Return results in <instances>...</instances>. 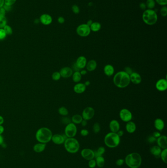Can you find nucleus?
<instances>
[{"label": "nucleus", "mask_w": 167, "mask_h": 168, "mask_svg": "<svg viewBox=\"0 0 167 168\" xmlns=\"http://www.w3.org/2000/svg\"><path fill=\"white\" fill-rule=\"evenodd\" d=\"M113 83L119 88H125L131 83L129 75L124 71H119L113 77Z\"/></svg>", "instance_id": "nucleus-1"}, {"label": "nucleus", "mask_w": 167, "mask_h": 168, "mask_svg": "<svg viewBox=\"0 0 167 168\" xmlns=\"http://www.w3.org/2000/svg\"><path fill=\"white\" fill-rule=\"evenodd\" d=\"M53 133L47 127H41L37 130L35 134V138L39 142L47 144L52 140Z\"/></svg>", "instance_id": "nucleus-2"}, {"label": "nucleus", "mask_w": 167, "mask_h": 168, "mask_svg": "<svg viewBox=\"0 0 167 168\" xmlns=\"http://www.w3.org/2000/svg\"><path fill=\"white\" fill-rule=\"evenodd\" d=\"M125 162L130 168H138L142 164V157L140 154L133 152L126 156Z\"/></svg>", "instance_id": "nucleus-3"}, {"label": "nucleus", "mask_w": 167, "mask_h": 168, "mask_svg": "<svg viewBox=\"0 0 167 168\" xmlns=\"http://www.w3.org/2000/svg\"><path fill=\"white\" fill-rule=\"evenodd\" d=\"M66 150L70 153H76L79 151L80 143L74 138H67L64 142Z\"/></svg>", "instance_id": "nucleus-4"}, {"label": "nucleus", "mask_w": 167, "mask_h": 168, "mask_svg": "<svg viewBox=\"0 0 167 168\" xmlns=\"http://www.w3.org/2000/svg\"><path fill=\"white\" fill-rule=\"evenodd\" d=\"M142 19L146 25H153L156 24L157 21V15L155 10L148 9L144 11Z\"/></svg>", "instance_id": "nucleus-5"}, {"label": "nucleus", "mask_w": 167, "mask_h": 168, "mask_svg": "<svg viewBox=\"0 0 167 168\" xmlns=\"http://www.w3.org/2000/svg\"><path fill=\"white\" fill-rule=\"evenodd\" d=\"M104 142L107 147L110 148H114L119 144L120 137L116 133L111 132L105 135Z\"/></svg>", "instance_id": "nucleus-6"}, {"label": "nucleus", "mask_w": 167, "mask_h": 168, "mask_svg": "<svg viewBox=\"0 0 167 168\" xmlns=\"http://www.w3.org/2000/svg\"><path fill=\"white\" fill-rule=\"evenodd\" d=\"M77 133V127L73 122L69 123L65 128V135L67 138H74Z\"/></svg>", "instance_id": "nucleus-7"}, {"label": "nucleus", "mask_w": 167, "mask_h": 168, "mask_svg": "<svg viewBox=\"0 0 167 168\" xmlns=\"http://www.w3.org/2000/svg\"><path fill=\"white\" fill-rule=\"evenodd\" d=\"M91 29L86 24H82L78 26L76 29L77 34L81 37H86L88 36L91 32Z\"/></svg>", "instance_id": "nucleus-8"}, {"label": "nucleus", "mask_w": 167, "mask_h": 168, "mask_svg": "<svg viewBox=\"0 0 167 168\" xmlns=\"http://www.w3.org/2000/svg\"><path fill=\"white\" fill-rule=\"evenodd\" d=\"M119 116L121 120L126 122L131 121L132 119V113L126 108L122 109L120 111Z\"/></svg>", "instance_id": "nucleus-9"}, {"label": "nucleus", "mask_w": 167, "mask_h": 168, "mask_svg": "<svg viewBox=\"0 0 167 168\" xmlns=\"http://www.w3.org/2000/svg\"><path fill=\"white\" fill-rule=\"evenodd\" d=\"M95 114V110L91 107H87L85 108L82 113V117L85 120H89L92 119Z\"/></svg>", "instance_id": "nucleus-10"}, {"label": "nucleus", "mask_w": 167, "mask_h": 168, "mask_svg": "<svg viewBox=\"0 0 167 168\" xmlns=\"http://www.w3.org/2000/svg\"><path fill=\"white\" fill-rule=\"evenodd\" d=\"M81 155L83 158L89 161L94 159L95 157L94 151L91 149H83L81 151Z\"/></svg>", "instance_id": "nucleus-11"}, {"label": "nucleus", "mask_w": 167, "mask_h": 168, "mask_svg": "<svg viewBox=\"0 0 167 168\" xmlns=\"http://www.w3.org/2000/svg\"><path fill=\"white\" fill-rule=\"evenodd\" d=\"M156 89L160 91H165L167 89V80L166 79L162 78L158 80L155 84Z\"/></svg>", "instance_id": "nucleus-12"}, {"label": "nucleus", "mask_w": 167, "mask_h": 168, "mask_svg": "<svg viewBox=\"0 0 167 168\" xmlns=\"http://www.w3.org/2000/svg\"><path fill=\"white\" fill-rule=\"evenodd\" d=\"M59 73L60 74L61 77L64 78H68L72 76L73 73V71L71 68L66 66L62 68L59 71Z\"/></svg>", "instance_id": "nucleus-13"}, {"label": "nucleus", "mask_w": 167, "mask_h": 168, "mask_svg": "<svg viewBox=\"0 0 167 168\" xmlns=\"http://www.w3.org/2000/svg\"><path fill=\"white\" fill-rule=\"evenodd\" d=\"M67 138V137L65 135L64 136L62 135L56 134L53 135L52 141H53V142L55 144H63L64 141Z\"/></svg>", "instance_id": "nucleus-14"}, {"label": "nucleus", "mask_w": 167, "mask_h": 168, "mask_svg": "<svg viewBox=\"0 0 167 168\" xmlns=\"http://www.w3.org/2000/svg\"><path fill=\"white\" fill-rule=\"evenodd\" d=\"M39 21L44 25H49L53 22L52 17L49 15L45 13L40 16Z\"/></svg>", "instance_id": "nucleus-15"}, {"label": "nucleus", "mask_w": 167, "mask_h": 168, "mask_svg": "<svg viewBox=\"0 0 167 168\" xmlns=\"http://www.w3.org/2000/svg\"><path fill=\"white\" fill-rule=\"evenodd\" d=\"M87 63V61L86 58L85 57V56H80L77 59L75 64L78 68L81 70V69H84L85 67H86Z\"/></svg>", "instance_id": "nucleus-16"}, {"label": "nucleus", "mask_w": 167, "mask_h": 168, "mask_svg": "<svg viewBox=\"0 0 167 168\" xmlns=\"http://www.w3.org/2000/svg\"><path fill=\"white\" fill-rule=\"evenodd\" d=\"M131 82L135 85L140 84L142 82V77L137 72H132L131 75H129Z\"/></svg>", "instance_id": "nucleus-17"}, {"label": "nucleus", "mask_w": 167, "mask_h": 168, "mask_svg": "<svg viewBox=\"0 0 167 168\" xmlns=\"http://www.w3.org/2000/svg\"><path fill=\"white\" fill-rule=\"evenodd\" d=\"M158 146L161 149H165L167 148V138L165 135L160 136L156 140Z\"/></svg>", "instance_id": "nucleus-18"}, {"label": "nucleus", "mask_w": 167, "mask_h": 168, "mask_svg": "<svg viewBox=\"0 0 167 168\" xmlns=\"http://www.w3.org/2000/svg\"><path fill=\"white\" fill-rule=\"evenodd\" d=\"M109 128L112 132L117 133L120 129L119 122L115 120H112L109 123Z\"/></svg>", "instance_id": "nucleus-19"}, {"label": "nucleus", "mask_w": 167, "mask_h": 168, "mask_svg": "<svg viewBox=\"0 0 167 168\" xmlns=\"http://www.w3.org/2000/svg\"><path fill=\"white\" fill-rule=\"evenodd\" d=\"M86 86L84 83H78L74 86V91L75 93L78 94H81L86 91Z\"/></svg>", "instance_id": "nucleus-20"}, {"label": "nucleus", "mask_w": 167, "mask_h": 168, "mask_svg": "<svg viewBox=\"0 0 167 168\" xmlns=\"http://www.w3.org/2000/svg\"><path fill=\"white\" fill-rule=\"evenodd\" d=\"M115 69L113 66L111 64H107L104 67V72L105 75L110 77L114 73Z\"/></svg>", "instance_id": "nucleus-21"}, {"label": "nucleus", "mask_w": 167, "mask_h": 168, "mask_svg": "<svg viewBox=\"0 0 167 168\" xmlns=\"http://www.w3.org/2000/svg\"><path fill=\"white\" fill-rule=\"evenodd\" d=\"M161 149L158 146H153L150 149V152L153 154L155 158H158L160 157V154H161Z\"/></svg>", "instance_id": "nucleus-22"}, {"label": "nucleus", "mask_w": 167, "mask_h": 168, "mask_svg": "<svg viewBox=\"0 0 167 168\" xmlns=\"http://www.w3.org/2000/svg\"><path fill=\"white\" fill-rule=\"evenodd\" d=\"M154 125H155V128H156L158 131H161L164 128L165 123H164V121L162 119L157 118L155 120Z\"/></svg>", "instance_id": "nucleus-23"}, {"label": "nucleus", "mask_w": 167, "mask_h": 168, "mask_svg": "<svg viewBox=\"0 0 167 168\" xmlns=\"http://www.w3.org/2000/svg\"><path fill=\"white\" fill-rule=\"evenodd\" d=\"M97 67V63L94 59H91L87 63L86 67V69L89 72L95 71Z\"/></svg>", "instance_id": "nucleus-24"}, {"label": "nucleus", "mask_w": 167, "mask_h": 168, "mask_svg": "<svg viewBox=\"0 0 167 168\" xmlns=\"http://www.w3.org/2000/svg\"><path fill=\"white\" fill-rule=\"evenodd\" d=\"M126 131L129 133H133L135 131L136 129V125L135 123L132 121L127 122L126 126Z\"/></svg>", "instance_id": "nucleus-25"}, {"label": "nucleus", "mask_w": 167, "mask_h": 168, "mask_svg": "<svg viewBox=\"0 0 167 168\" xmlns=\"http://www.w3.org/2000/svg\"><path fill=\"white\" fill-rule=\"evenodd\" d=\"M46 147V144H44L41 142H39L36 144H34L33 149L34 151L36 153H41L44 151Z\"/></svg>", "instance_id": "nucleus-26"}, {"label": "nucleus", "mask_w": 167, "mask_h": 168, "mask_svg": "<svg viewBox=\"0 0 167 168\" xmlns=\"http://www.w3.org/2000/svg\"><path fill=\"white\" fill-rule=\"evenodd\" d=\"M83 120V119L81 115H78V114H76L72 117V119H71V122L75 124H79L80 123H81Z\"/></svg>", "instance_id": "nucleus-27"}, {"label": "nucleus", "mask_w": 167, "mask_h": 168, "mask_svg": "<svg viewBox=\"0 0 167 168\" xmlns=\"http://www.w3.org/2000/svg\"><path fill=\"white\" fill-rule=\"evenodd\" d=\"M72 79L74 82L78 83L81 81L82 75L80 71H75L72 75Z\"/></svg>", "instance_id": "nucleus-28"}, {"label": "nucleus", "mask_w": 167, "mask_h": 168, "mask_svg": "<svg viewBox=\"0 0 167 168\" xmlns=\"http://www.w3.org/2000/svg\"><path fill=\"white\" fill-rule=\"evenodd\" d=\"M101 24L98 22H93L91 26H90L91 30L94 32H97L100 30L101 29Z\"/></svg>", "instance_id": "nucleus-29"}, {"label": "nucleus", "mask_w": 167, "mask_h": 168, "mask_svg": "<svg viewBox=\"0 0 167 168\" xmlns=\"http://www.w3.org/2000/svg\"><path fill=\"white\" fill-rule=\"evenodd\" d=\"M96 165H97L99 168H102L105 163V160L102 156H99L96 158Z\"/></svg>", "instance_id": "nucleus-30"}, {"label": "nucleus", "mask_w": 167, "mask_h": 168, "mask_svg": "<svg viewBox=\"0 0 167 168\" xmlns=\"http://www.w3.org/2000/svg\"><path fill=\"white\" fill-rule=\"evenodd\" d=\"M105 151V148L103 147H99L97 149V151H94L95 154V157L96 158L99 156H102L103 155Z\"/></svg>", "instance_id": "nucleus-31"}, {"label": "nucleus", "mask_w": 167, "mask_h": 168, "mask_svg": "<svg viewBox=\"0 0 167 168\" xmlns=\"http://www.w3.org/2000/svg\"><path fill=\"white\" fill-rule=\"evenodd\" d=\"M146 7L149 10H153L155 6V0H146Z\"/></svg>", "instance_id": "nucleus-32"}, {"label": "nucleus", "mask_w": 167, "mask_h": 168, "mask_svg": "<svg viewBox=\"0 0 167 168\" xmlns=\"http://www.w3.org/2000/svg\"><path fill=\"white\" fill-rule=\"evenodd\" d=\"M58 112L60 115H63V116H66L69 114L68 109L65 107H64V106L59 108L58 110Z\"/></svg>", "instance_id": "nucleus-33"}, {"label": "nucleus", "mask_w": 167, "mask_h": 168, "mask_svg": "<svg viewBox=\"0 0 167 168\" xmlns=\"http://www.w3.org/2000/svg\"><path fill=\"white\" fill-rule=\"evenodd\" d=\"M7 25V19L5 16L0 15V29H3Z\"/></svg>", "instance_id": "nucleus-34"}, {"label": "nucleus", "mask_w": 167, "mask_h": 168, "mask_svg": "<svg viewBox=\"0 0 167 168\" xmlns=\"http://www.w3.org/2000/svg\"><path fill=\"white\" fill-rule=\"evenodd\" d=\"M167 149H163V151H161V154H160V157H161L164 163L167 164Z\"/></svg>", "instance_id": "nucleus-35"}, {"label": "nucleus", "mask_w": 167, "mask_h": 168, "mask_svg": "<svg viewBox=\"0 0 167 168\" xmlns=\"http://www.w3.org/2000/svg\"><path fill=\"white\" fill-rule=\"evenodd\" d=\"M3 29L5 30V32L6 33V35H10L12 34L13 30L12 28L8 25H6L3 27Z\"/></svg>", "instance_id": "nucleus-36"}, {"label": "nucleus", "mask_w": 167, "mask_h": 168, "mask_svg": "<svg viewBox=\"0 0 167 168\" xmlns=\"http://www.w3.org/2000/svg\"><path fill=\"white\" fill-rule=\"evenodd\" d=\"M61 77L60 74L59 72H58V71L54 72L52 75V78L53 79V80H54L55 81H57L60 80Z\"/></svg>", "instance_id": "nucleus-37"}, {"label": "nucleus", "mask_w": 167, "mask_h": 168, "mask_svg": "<svg viewBox=\"0 0 167 168\" xmlns=\"http://www.w3.org/2000/svg\"><path fill=\"white\" fill-rule=\"evenodd\" d=\"M93 130L95 134H97V133H99V132L100 131V126L98 122H96V123H94L93 127Z\"/></svg>", "instance_id": "nucleus-38"}, {"label": "nucleus", "mask_w": 167, "mask_h": 168, "mask_svg": "<svg viewBox=\"0 0 167 168\" xmlns=\"http://www.w3.org/2000/svg\"><path fill=\"white\" fill-rule=\"evenodd\" d=\"M160 13L163 17H166L167 15V8L166 6L162 7L160 10Z\"/></svg>", "instance_id": "nucleus-39"}, {"label": "nucleus", "mask_w": 167, "mask_h": 168, "mask_svg": "<svg viewBox=\"0 0 167 168\" xmlns=\"http://www.w3.org/2000/svg\"><path fill=\"white\" fill-rule=\"evenodd\" d=\"M17 0H5V4L4 5L12 7L16 3Z\"/></svg>", "instance_id": "nucleus-40"}, {"label": "nucleus", "mask_w": 167, "mask_h": 168, "mask_svg": "<svg viewBox=\"0 0 167 168\" xmlns=\"http://www.w3.org/2000/svg\"><path fill=\"white\" fill-rule=\"evenodd\" d=\"M6 36L7 35L4 30L3 29H0V40H3L5 39Z\"/></svg>", "instance_id": "nucleus-41"}, {"label": "nucleus", "mask_w": 167, "mask_h": 168, "mask_svg": "<svg viewBox=\"0 0 167 168\" xmlns=\"http://www.w3.org/2000/svg\"><path fill=\"white\" fill-rule=\"evenodd\" d=\"M72 11L75 14H78L80 13V8L77 5H73L72 7Z\"/></svg>", "instance_id": "nucleus-42"}, {"label": "nucleus", "mask_w": 167, "mask_h": 168, "mask_svg": "<svg viewBox=\"0 0 167 168\" xmlns=\"http://www.w3.org/2000/svg\"><path fill=\"white\" fill-rule=\"evenodd\" d=\"M88 166L90 168H94L96 166V160L94 159H91V160H89V162H88Z\"/></svg>", "instance_id": "nucleus-43"}, {"label": "nucleus", "mask_w": 167, "mask_h": 168, "mask_svg": "<svg viewBox=\"0 0 167 168\" xmlns=\"http://www.w3.org/2000/svg\"><path fill=\"white\" fill-rule=\"evenodd\" d=\"M155 1L160 6H166L167 5V0H155Z\"/></svg>", "instance_id": "nucleus-44"}, {"label": "nucleus", "mask_w": 167, "mask_h": 168, "mask_svg": "<svg viewBox=\"0 0 167 168\" xmlns=\"http://www.w3.org/2000/svg\"><path fill=\"white\" fill-rule=\"evenodd\" d=\"M156 138L153 136H150L148 138V142L150 144H153L156 141Z\"/></svg>", "instance_id": "nucleus-45"}, {"label": "nucleus", "mask_w": 167, "mask_h": 168, "mask_svg": "<svg viewBox=\"0 0 167 168\" xmlns=\"http://www.w3.org/2000/svg\"><path fill=\"white\" fill-rule=\"evenodd\" d=\"M62 122L64 123V124H66V125L69 124V123H71L72 122H71V120H70L68 118H67V117H64L63 118L62 120Z\"/></svg>", "instance_id": "nucleus-46"}, {"label": "nucleus", "mask_w": 167, "mask_h": 168, "mask_svg": "<svg viewBox=\"0 0 167 168\" xmlns=\"http://www.w3.org/2000/svg\"><path fill=\"white\" fill-rule=\"evenodd\" d=\"M124 71L126 73L128 74L129 75H131V74L133 72V71H132V69H131V68L129 67V66H126V67H125L124 68Z\"/></svg>", "instance_id": "nucleus-47"}, {"label": "nucleus", "mask_w": 167, "mask_h": 168, "mask_svg": "<svg viewBox=\"0 0 167 168\" xmlns=\"http://www.w3.org/2000/svg\"><path fill=\"white\" fill-rule=\"evenodd\" d=\"M124 160L123 159H118V160H117L116 163V165L118 166H122L124 164Z\"/></svg>", "instance_id": "nucleus-48"}, {"label": "nucleus", "mask_w": 167, "mask_h": 168, "mask_svg": "<svg viewBox=\"0 0 167 168\" xmlns=\"http://www.w3.org/2000/svg\"><path fill=\"white\" fill-rule=\"evenodd\" d=\"M80 134L84 137L87 136L89 134V131L88 130L83 129L81 130V131H80Z\"/></svg>", "instance_id": "nucleus-49"}, {"label": "nucleus", "mask_w": 167, "mask_h": 168, "mask_svg": "<svg viewBox=\"0 0 167 168\" xmlns=\"http://www.w3.org/2000/svg\"><path fill=\"white\" fill-rule=\"evenodd\" d=\"M6 11H5V8H3V7L0 8V15L1 16H5V14H6Z\"/></svg>", "instance_id": "nucleus-50"}, {"label": "nucleus", "mask_w": 167, "mask_h": 168, "mask_svg": "<svg viewBox=\"0 0 167 168\" xmlns=\"http://www.w3.org/2000/svg\"><path fill=\"white\" fill-rule=\"evenodd\" d=\"M57 21H58V22L59 23V24H63L65 22V19H64V18L63 17L60 16V17L58 18Z\"/></svg>", "instance_id": "nucleus-51"}, {"label": "nucleus", "mask_w": 167, "mask_h": 168, "mask_svg": "<svg viewBox=\"0 0 167 168\" xmlns=\"http://www.w3.org/2000/svg\"><path fill=\"white\" fill-rule=\"evenodd\" d=\"M153 136L155 137V138H159L160 136H161V134L158 131L155 132L153 133Z\"/></svg>", "instance_id": "nucleus-52"}, {"label": "nucleus", "mask_w": 167, "mask_h": 168, "mask_svg": "<svg viewBox=\"0 0 167 168\" xmlns=\"http://www.w3.org/2000/svg\"><path fill=\"white\" fill-rule=\"evenodd\" d=\"M72 68H72V70H73H73L74 71H75H75H80V69L78 68V66H76V64L75 63L74 64L73 66H72Z\"/></svg>", "instance_id": "nucleus-53"}, {"label": "nucleus", "mask_w": 167, "mask_h": 168, "mask_svg": "<svg viewBox=\"0 0 167 168\" xmlns=\"http://www.w3.org/2000/svg\"><path fill=\"white\" fill-rule=\"evenodd\" d=\"M139 6H140L141 9H142V10H145V9L146 8V3H140Z\"/></svg>", "instance_id": "nucleus-54"}, {"label": "nucleus", "mask_w": 167, "mask_h": 168, "mask_svg": "<svg viewBox=\"0 0 167 168\" xmlns=\"http://www.w3.org/2000/svg\"><path fill=\"white\" fill-rule=\"evenodd\" d=\"M3 8H5V11H10L11 9V7L10 6H6V5H3Z\"/></svg>", "instance_id": "nucleus-55"}, {"label": "nucleus", "mask_w": 167, "mask_h": 168, "mask_svg": "<svg viewBox=\"0 0 167 168\" xmlns=\"http://www.w3.org/2000/svg\"><path fill=\"white\" fill-rule=\"evenodd\" d=\"M117 134L118 135V136H119L120 137H121L122 136H123V135L124 134V132L123 131V130H119L117 132Z\"/></svg>", "instance_id": "nucleus-56"}, {"label": "nucleus", "mask_w": 167, "mask_h": 168, "mask_svg": "<svg viewBox=\"0 0 167 168\" xmlns=\"http://www.w3.org/2000/svg\"><path fill=\"white\" fill-rule=\"evenodd\" d=\"M80 74H81V75H86V74L87 73V71L83 69H81V70L80 71Z\"/></svg>", "instance_id": "nucleus-57"}, {"label": "nucleus", "mask_w": 167, "mask_h": 168, "mask_svg": "<svg viewBox=\"0 0 167 168\" xmlns=\"http://www.w3.org/2000/svg\"><path fill=\"white\" fill-rule=\"evenodd\" d=\"M81 125L82 127H86L87 124V120H83L81 122Z\"/></svg>", "instance_id": "nucleus-58"}, {"label": "nucleus", "mask_w": 167, "mask_h": 168, "mask_svg": "<svg viewBox=\"0 0 167 168\" xmlns=\"http://www.w3.org/2000/svg\"><path fill=\"white\" fill-rule=\"evenodd\" d=\"M5 131V128L2 125H0V135H2Z\"/></svg>", "instance_id": "nucleus-59"}, {"label": "nucleus", "mask_w": 167, "mask_h": 168, "mask_svg": "<svg viewBox=\"0 0 167 168\" xmlns=\"http://www.w3.org/2000/svg\"><path fill=\"white\" fill-rule=\"evenodd\" d=\"M3 142H4V139H3V136H2V135H0V145L3 144Z\"/></svg>", "instance_id": "nucleus-60"}, {"label": "nucleus", "mask_w": 167, "mask_h": 168, "mask_svg": "<svg viewBox=\"0 0 167 168\" xmlns=\"http://www.w3.org/2000/svg\"><path fill=\"white\" fill-rule=\"evenodd\" d=\"M4 119H3V117H2V115H0V125H2L4 122Z\"/></svg>", "instance_id": "nucleus-61"}, {"label": "nucleus", "mask_w": 167, "mask_h": 168, "mask_svg": "<svg viewBox=\"0 0 167 168\" xmlns=\"http://www.w3.org/2000/svg\"><path fill=\"white\" fill-rule=\"evenodd\" d=\"M5 4V0H0V8L3 7Z\"/></svg>", "instance_id": "nucleus-62"}, {"label": "nucleus", "mask_w": 167, "mask_h": 168, "mask_svg": "<svg viewBox=\"0 0 167 168\" xmlns=\"http://www.w3.org/2000/svg\"><path fill=\"white\" fill-rule=\"evenodd\" d=\"M93 22L92 20H88V21H87V24H86L88 26L90 27V26H91V25H92Z\"/></svg>", "instance_id": "nucleus-63"}, {"label": "nucleus", "mask_w": 167, "mask_h": 168, "mask_svg": "<svg viewBox=\"0 0 167 168\" xmlns=\"http://www.w3.org/2000/svg\"><path fill=\"white\" fill-rule=\"evenodd\" d=\"M85 86H89V85H90V82L89 81H87L86 82H85Z\"/></svg>", "instance_id": "nucleus-64"}]
</instances>
